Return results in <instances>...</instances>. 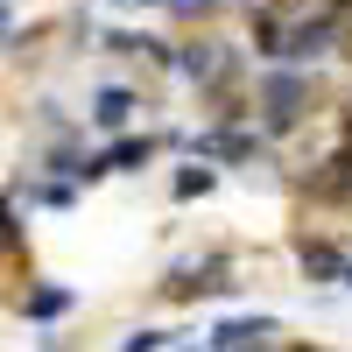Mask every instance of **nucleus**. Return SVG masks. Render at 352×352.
I'll return each mask as SVG.
<instances>
[{"mask_svg": "<svg viewBox=\"0 0 352 352\" xmlns=\"http://www.w3.org/2000/svg\"><path fill=\"white\" fill-rule=\"evenodd\" d=\"M254 338H268V317H232V324L212 331V352H240V345H254Z\"/></svg>", "mask_w": 352, "mask_h": 352, "instance_id": "obj_1", "label": "nucleus"}, {"mask_svg": "<svg viewBox=\"0 0 352 352\" xmlns=\"http://www.w3.org/2000/svg\"><path fill=\"white\" fill-rule=\"evenodd\" d=\"M296 99H303V92H296V78H268V106H275L268 120H275V127L296 120Z\"/></svg>", "mask_w": 352, "mask_h": 352, "instance_id": "obj_2", "label": "nucleus"}, {"mask_svg": "<svg viewBox=\"0 0 352 352\" xmlns=\"http://www.w3.org/2000/svg\"><path fill=\"white\" fill-rule=\"evenodd\" d=\"M127 106H134L127 92H99V99H92V120H99V127H120V120H127Z\"/></svg>", "mask_w": 352, "mask_h": 352, "instance_id": "obj_3", "label": "nucleus"}, {"mask_svg": "<svg viewBox=\"0 0 352 352\" xmlns=\"http://www.w3.org/2000/svg\"><path fill=\"white\" fill-rule=\"evenodd\" d=\"M64 303H71V289H36V296H28L21 310H28V317H56Z\"/></svg>", "mask_w": 352, "mask_h": 352, "instance_id": "obj_4", "label": "nucleus"}, {"mask_svg": "<svg viewBox=\"0 0 352 352\" xmlns=\"http://www.w3.org/2000/svg\"><path fill=\"white\" fill-rule=\"evenodd\" d=\"M120 352H162V331H141L134 345H120Z\"/></svg>", "mask_w": 352, "mask_h": 352, "instance_id": "obj_5", "label": "nucleus"}, {"mask_svg": "<svg viewBox=\"0 0 352 352\" xmlns=\"http://www.w3.org/2000/svg\"><path fill=\"white\" fill-rule=\"evenodd\" d=\"M338 275H345V282H352V261H345V268H338Z\"/></svg>", "mask_w": 352, "mask_h": 352, "instance_id": "obj_6", "label": "nucleus"}, {"mask_svg": "<svg viewBox=\"0 0 352 352\" xmlns=\"http://www.w3.org/2000/svg\"><path fill=\"white\" fill-rule=\"evenodd\" d=\"M0 21H8V8H0Z\"/></svg>", "mask_w": 352, "mask_h": 352, "instance_id": "obj_7", "label": "nucleus"}]
</instances>
